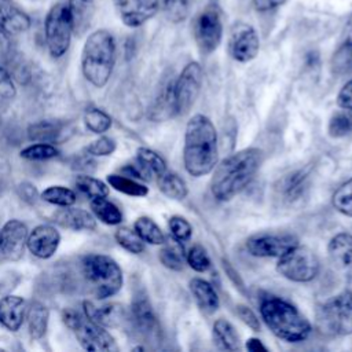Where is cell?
<instances>
[{"mask_svg": "<svg viewBox=\"0 0 352 352\" xmlns=\"http://www.w3.org/2000/svg\"><path fill=\"white\" fill-rule=\"evenodd\" d=\"M158 179V187L164 195H166L170 199H184L188 194V188L186 182L176 173L166 170L164 175H161Z\"/></svg>", "mask_w": 352, "mask_h": 352, "instance_id": "32", "label": "cell"}, {"mask_svg": "<svg viewBox=\"0 0 352 352\" xmlns=\"http://www.w3.org/2000/svg\"><path fill=\"white\" fill-rule=\"evenodd\" d=\"M158 257L164 267H166L172 271H182L183 265H184V260H186V254H184L182 242L172 238V241L169 243H166L160 250Z\"/></svg>", "mask_w": 352, "mask_h": 352, "instance_id": "34", "label": "cell"}, {"mask_svg": "<svg viewBox=\"0 0 352 352\" xmlns=\"http://www.w3.org/2000/svg\"><path fill=\"white\" fill-rule=\"evenodd\" d=\"M309 184V169H298L283 176L276 184V192L280 201L294 204L300 201Z\"/></svg>", "mask_w": 352, "mask_h": 352, "instance_id": "19", "label": "cell"}, {"mask_svg": "<svg viewBox=\"0 0 352 352\" xmlns=\"http://www.w3.org/2000/svg\"><path fill=\"white\" fill-rule=\"evenodd\" d=\"M263 161V151L257 147H248L239 150L219 165L210 180L212 195L221 202L232 199L253 180Z\"/></svg>", "mask_w": 352, "mask_h": 352, "instance_id": "1", "label": "cell"}, {"mask_svg": "<svg viewBox=\"0 0 352 352\" xmlns=\"http://www.w3.org/2000/svg\"><path fill=\"white\" fill-rule=\"evenodd\" d=\"M116 63V40L106 29L92 32L81 52V72L85 80L96 88H103Z\"/></svg>", "mask_w": 352, "mask_h": 352, "instance_id": "3", "label": "cell"}, {"mask_svg": "<svg viewBox=\"0 0 352 352\" xmlns=\"http://www.w3.org/2000/svg\"><path fill=\"white\" fill-rule=\"evenodd\" d=\"M260 50V40L256 29L248 23H236L230 36L228 51L232 59L241 63L254 59Z\"/></svg>", "mask_w": 352, "mask_h": 352, "instance_id": "13", "label": "cell"}, {"mask_svg": "<svg viewBox=\"0 0 352 352\" xmlns=\"http://www.w3.org/2000/svg\"><path fill=\"white\" fill-rule=\"evenodd\" d=\"M73 32V21L67 4H54L47 12L44 21L45 43L52 58H60L67 52Z\"/></svg>", "mask_w": 352, "mask_h": 352, "instance_id": "8", "label": "cell"}, {"mask_svg": "<svg viewBox=\"0 0 352 352\" xmlns=\"http://www.w3.org/2000/svg\"><path fill=\"white\" fill-rule=\"evenodd\" d=\"M67 8L73 21L74 32L82 33L94 16L95 0H69Z\"/></svg>", "mask_w": 352, "mask_h": 352, "instance_id": "29", "label": "cell"}, {"mask_svg": "<svg viewBox=\"0 0 352 352\" xmlns=\"http://www.w3.org/2000/svg\"><path fill=\"white\" fill-rule=\"evenodd\" d=\"M82 312L87 318L103 327H120L128 320V314L121 304H96L91 300L82 302Z\"/></svg>", "mask_w": 352, "mask_h": 352, "instance_id": "18", "label": "cell"}, {"mask_svg": "<svg viewBox=\"0 0 352 352\" xmlns=\"http://www.w3.org/2000/svg\"><path fill=\"white\" fill-rule=\"evenodd\" d=\"M107 183L114 190L129 197H146L148 194V187L125 175H109Z\"/></svg>", "mask_w": 352, "mask_h": 352, "instance_id": "35", "label": "cell"}, {"mask_svg": "<svg viewBox=\"0 0 352 352\" xmlns=\"http://www.w3.org/2000/svg\"><path fill=\"white\" fill-rule=\"evenodd\" d=\"M337 104L340 109L352 111V80L345 82L337 95Z\"/></svg>", "mask_w": 352, "mask_h": 352, "instance_id": "50", "label": "cell"}, {"mask_svg": "<svg viewBox=\"0 0 352 352\" xmlns=\"http://www.w3.org/2000/svg\"><path fill=\"white\" fill-rule=\"evenodd\" d=\"M26 301L21 296L8 294L0 300V324L8 331H18L26 316Z\"/></svg>", "mask_w": 352, "mask_h": 352, "instance_id": "22", "label": "cell"}, {"mask_svg": "<svg viewBox=\"0 0 352 352\" xmlns=\"http://www.w3.org/2000/svg\"><path fill=\"white\" fill-rule=\"evenodd\" d=\"M121 172L125 176L135 177V179H139V180H148L150 179V175L146 172V169L139 162H138V165H132V164L125 165L124 168H121Z\"/></svg>", "mask_w": 352, "mask_h": 352, "instance_id": "51", "label": "cell"}, {"mask_svg": "<svg viewBox=\"0 0 352 352\" xmlns=\"http://www.w3.org/2000/svg\"><path fill=\"white\" fill-rule=\"evenodd\" d=\"M30 23L29 15L14 0H0V29L14 36L26 32Z\"/></svg>", "mask_w": 352, "mask_h": 352, "instance_id": "20", "label": "cell"}, {"mask_svg": "<svg viewBox=\"0 0 352 352\" xmlns=\"http://www.w3.org/2000/svg\"><path fill=\"white\" fill-rule=\"evenodd\" d=\"M320 270L318 256L308 248L298 243L279 257L276 271L286 279L297 283L311 282Z\"/></svg>", "mask_w": 352, "mask_h": 352, "instance_id": "9", "label": "cell"}, {"mask_svg": "<svg viewBox=\"0 0 352 352\" xmlns=\"http://www.w3.org/2000/svg\"><path fill=\"white\" fill-rule=\"evenodd\" d=\"M252 1H253L254 8L258 12H267V11H271V10L285 4L286 0H252Z\"/></svg>", "mask_w": 352, "mask_h": 352, "instance_id": "53", "label": "cell"}, {"mask_svg": "<svg viewBox=\"0 0 352 352\" xmlns=\"http://www.w3.org/2000/svg\"><path fill=\"white\" fill-rule=\"evenodd\" d=\"M135 330L144 338L155 340L160 333V324L147 296L138 293L131 304L129 315Z\"/></svg>", "mask_w": 352, "mask_h": 352, "instance_id": "16", "label": "cell"}, {"mask_svg": "<svg viewBox=\"0 0 352 352\" xmlns=\"http://www.w3.org/2000/svg\"><path fill=\"white\" fill-rule=\"evenodd\" d=\"M16 95V88L11 73L6 66L0 63V98L14 99Z\"/></svg>", "mask_w": 352, "mask_h": 352, "instance_id": "48", "label": "cell"}, {"mask_svg": "<svg viewBox=\"0 0 352 352\" xmlns=\"http://www.w3.org/2000/svg\"><path fill=\"white\" fill-rule=\"evenodd\" d=\"M62 319L84 349L96 352L118 351L114 337L106 330V327L87 318L84 312L81 314L73 308H66L62 314Z\"/></svg>", "mask_w": 352, "mask_h": 352, "instance_id": "7", "label": "cell"}, {"mask_svg": "<svg viewBox=\"0 0 352 352\" xmlns=\"http://www.w3.org/2000/svg\"><path fill=\"white\" fill-rule=\"evenodd\" d=\"M202 85V67L198 62H190L184 66L177 80H175V98L177 113L186 114L195 103Z\"/></svg>", "mask_w": 352, "mask_h": 352, "instance_id": "11", "label": "cell"}, {"mask_svg": "<svg viewBox=\"0 0 352 352\" xmlns=\"http://www.w3.org/2000/svg\"><path fill=\"white\" fill-rule=\"evenodd\" d=\"M60 243L59 231L51 224H38L28 234L26 248L37 258L47 260L55 254Z\"/></svg>", "mask_w": 352, "mask_h": 352, "instance_id": "17", "label": "cell"}, {"mask_svg": "<svg viewBox=\"0 0 352 352\" xmlns=\"http://www.w3.org/2000/svg\"><path fill=\"white\" fill-rule=\"evenodd\" d=\"M89 206H91V210H92L94 216L98 220H100L103 224H107V226L121 224L122 212L120 210V208L114 202L106 199V197L91 199Z\"/></svg>", "mask_w": 352, "mask_h": 352, "instance_id": "30", "label": "cell"}, {"mask_svg": "<svg viewBox=\"0 0 352 352\" xmlns=\"http://www.w3.org/2000/svg\"><path fill=\"white\" fill-rule=\"evenodd\" d=\"M52 219L58 226L73 231H94L96 228L95 216L81 208L63 206L54 213Z\"/></svg>", "mask_w": 352, "mask_h": 352, "instance_id": "21", "label": "cell"}, {"mask_svg": "<svg viewBox=\"0 0 352 352\" xmlns=\"http://www.w3.org/2000/svg\"><path fill=\"white\" fill-rule=\"evenodd\" d=\"M18 194H19V197H21L23 201H26L28 204H34L36 199H37V197H38L36 187H34L32 183H28V182L19 184V187H18Z\"/></svg>", "mask_w": 352, "mask_h": 352, "instance_id": "52", "label": "cell"}, {"mask_svg": "<svg viewBox=\"0 0 352 352\" xmlns=\"http://www.w3.org/2000/svg\"><path fill=\"white\" fill-rule=\"evenodd\" d=\"M116 241L121 248L132 254H139L144 250V242L138 235V232L129 227H120L114 234Z\"/></svg>", "mask_w": 352, "mask_h": 352, "instance_id": "43", "label": "cell"}, {"mask_svg": "<svg viewBox=\"0 0 352 352\" xmlns=\"http://www.w3.org/2000/svg\"><path fill=\"white\" fill-rule=\"evenodd\" d=\"M74 184H76L77 190L89 199L102 198V197L109 195L107 184L94 176H89V175H78L74 180Z\"/></svg>", "mask_w": 352, "mask_h": 352, "instance_id": "37", "label": "cell"}, {"mask_svg": "<svg viewBox=\"0 0 352 352\" xmlns=\"http://www.w3.org/2000/svg\"><path fill=\"white\" fill-rule=\"evenodd\" d=\"M260 315L267 327L287 342H301L312 331L308 319L294 305L279 297H265L260 304Z\"/></svg>", "mask_w": 352, "mask_h": 352, "instance_id": "4", "label": "cell"}, {"mask_svg": "<svg viewBox=\"0 0 352 352\" xmlns=\"http://www.w3.org/2000/svg\"><path fill=\"white\" fill-rule=\"evenodd\" d=\"M217 132L213 122L204 114L192 116L184 132L183 162L186 170L201 177L210 173L217 165Z\"/></svg>", "mask_w": 352, "mask_h": 352, "instance_id": "2", "label": "cell"}, {"mask_svg": "<svg viewBox=\"0 0 352 352\" xmlns=\"http://www.w3.org/2000/svg\"><path fill=\"white\" fill-rule=\"evenodd\" d=\"M136 158H138V162L146 169V172L150 176L154 175L155 177H160L168 170L164 158L151 148L139 147L136 151Z\"/></svg>", "mask_w": 352, "mask_h": 352, "instance_id": "36", "label": "cell"}, {"mask_svg": "<svg viewBox=\"0 0 352 352\" xmlns=\"http://www.w3.org/2000/svg\"><path fill=\"white\" fill-rule=\"evenodd\" d=\"M19 155L29 161H47L59 155V150L51 143L36 142L34 144L22 148Z\"/></svg>", "mask_w": 352, "mask_h": 352, "instance_id": "42", "label": "cell"}, {"mask_svg": "<svg viewBox=\"0 0 352 352\" xmlns=\"http://www.w3.org/2000/svg\"><path fill=\"white\" fill-rule=\"evenodd\" d=\"M176 114L179 113L175 98V80H169L153 102L148 110V117L153 121H166Z\"/></svg>", "mask_w": 352, "mask_h": 352, "instance_id": "23", "label": "cell"}, {"mask_svg": "<svg viewBox=\"0 0 352 352\" xmlns=\"http://www.w3.org/2000/svg\"><path fill=\"white\" fill-rule=\"evenodd\" d=\"M194 0H162V8L170 22L184 21L192 8Z\"/></svg>", "mask_w": 352, "mask_h": 352, "instance_id": "44", "label": "cell"}, {"mask_svg": "<svg viewBox=\"0 0 352 352\" xmlns=\"http://www.w3.org/2000/svg\"><path fill=\"white\" fill-rule=\"evenodd\" d=\"M160 1L161 0H113V4L124 25L139 28L157 14Z\"/></svg>", "mask_w": 352, "mask_h": 352, "instance_id": "14", "label": "cell"}, {"mask_svg": "<svg viewBox=\"0 0 352 352\" xmlns=\"http://www.w3.org/2000/svg\"><path fill=\"white\" fill-rule=\"evenodd\" d=\"M29 230L18 219L6 221L0 230V260L16 261L23 256Z\"/></svg>", "mask_w": 352, "mask_h": 352, "instance_id": "12", "label": "cell"}, {"mask_svg": "<svg viewBox=\"0 0 352 352\" xmlns=\"http://www.w3.org/2000/svg\"><path fill=\"white\" fill-rule=\"evenodd\" d=\"M327 253L331 263L340 270L352 268V234L338 232L336 234L329 245Z\"/></svg>", "mask_w": 352, "mask_h": 352, "instance_id": "24", "label": "cell"}, {"mask_svg": "<svg viewBox=\"0 0 352 352\" xmlns=\"http://www.w3.org/2000/svg\"><path fill=\"white\" fill-rule=\"evenodd\" d=\"M236 315L238 318L248 326L250 327L253 331H258L260 330V320L257 318V315L246 305H238L236 307Z\"/></svg>", "mask_w": 352, "mask_h": 352, "instance_id": "49", "label": "cell"}, {"mask_svg": "<svg viewBox=\"0 0 352 352\" xmlns=\"http://www.w3.org/2000/svg\"><path fill=\"white\" fill-rule=\"evenodd\" d=\"M82 275L98 300L116 296L124 283L122 270L118 263L106 254L91 253L81 260Z\"/></svg>", "mask_w": 352, "mask_h": 352, "instance_id": "5", "label": "cell"}, {"mask_svg": "<svg viewBox=\"0 0 352 352\" xmlns=\"http://www.w3.org/2000/svg\"><path fill=\"white\" fill-rule=\"evenodd\" d=\"M187 264L197 272H206L210 268V258L201 245H194L186 254Z\"/></svg>", "mask_w": 352, "mask_h": 352, "instance_id": "45", "label": "cell"}, {"mask_svg": "<svg viewBox=\"0 0 352 352\" xmlns=\"http://www.w3.org/2000/svg\"><path fill=\"white\" fill-rule=\"evenodd\" d=\"M213 342L219 349L223 351H238L241 348L239 336L235 327L226 319L220 318L213 323L212 329Z\"/></svg>", "mask_w": 352, "mask_h": 352, "instance_id": "28", "label": "cell"}, {"mask_svg": "<svg viewBox=\"0 0 352 352\" xmlns=\"http://www.w3.org/2000/svg\"><path fill=\"white\" fill-rule=\"evenodd\" d=\"M331 204L337 212L352 217V177L340 184V187L334 191Z\"/></svg>", "mask_w": 352, "mask_h": 352, "instance_id": "40", "label": "cell"}, {"mask_svg": "<svg viewBox=\"0 0 352 352\" xmlns=\"http://www.w3.org/2000/svg\"><path fill=\"white\" fill-rule=\"evenodd\" d=\"M329 136L338 139L352 133V111L349 110H338L333 113L327 125Z\"/></svg>", "mask_w": 352, "mask_h": 352, "instance_id": "39", "label": "cell"}, {"mask_svg": "<svg viewBox=\"0 0 352 352\" xmlns=\"http://www.w3.org/2000/svg\"><path fill=\"white\" fill-rule=\"evenodd\" d=\"M188 286L195 302L198 304L202 312L213 314L214 311H217L220 301L214 287L208 280L202 278H192Z\"/></svg>", "mask_w": 352, "mask_h": 352, "instance_id": "25", "label": "cell"}, {"mask_svg": "<svg viewBox=\"0 0 352 352\" xmlns=\"http://www.w3.org/2000/svg\"><path fill=\"white\" fill-rule=\"evenodd\" d=\"M133 230L146 243L164 245L166 242L162 230L151 217H147V216L138 217L133 223Z\"/></svg>", "mask_w": 352, "mask_h": 352, "instance_id": "33", "label": "cell"}, {"mask_svg": "<svg viewBox=\"0 0 352 352\" xmlns=\"http://www.w3.org/2000/svg\"><path fill=\"white\" fill-rule=\"evenodd\" d=\"M169 231L172 234V238L179 241V242H187L190 241L191 235H192V227L188 223V220H186L182 216H172L169 219Z\"/></svg>", "mask_w": 352, "mask_h": 352, "instance_id": "46", "label": "cell"}, {"mask_svg": "<svg viewBox=\"0 0 352 352\" xmlns=\"http://www.w3.org/2000/svg\"><path fill=\"white\" fill-rule=\"evenodd\" d=\"M40 198L55 206H73L77 202V194L65 186H50L41 194Z\"/></svg>", "mask_w": 352, "mask_h": 352, "instance_id": "38", "label": "cell"}, {"mask_svg": "<svg viewBox=\"0 0 352 352\" xmlns=\"http://www.w3.org/2000/svg\"><path fill=\"white\" fill-rule=\"evenodd\" d=\"M192 34L204 55H209L217 50L223 38V22L220 10L216 6H208L195 16Z\"/></svg>", "mask_w": 352, "mask_h": 352, "instance_id": "10", "label": "cell"}, {"mask_svg": "<svg viewBox=\"0 0 352 352\" xmlns=\"http://www.w3.org/2000/svg\"><path fill=\"white\" fill-rule=\"evenodd\" d=\"M84 122L91 132L98 135L107 132L113 124L111 117L106 111L96 107H89L85 110Z\"/></svg>", "mask_w": 352, "mask_h": 352, "instance_id": "41", "label": "cell"}, {"mask_svg": "<svg viewBox=\"0 0 352 352\" xmlns=\"http://www.w3.org/2000/svg\"><path fill=\"white\" fill-rule=\"evenodd\" d=\"M316 327L331 337L352 334V292L345 290L324 301L316 309Z\"/></svg>", "mask_w": 352, "mask_h": 352, "instance_id": "6", "label": "cell"}, {"mask_svg": "<svg viewBox=\"0 0 352 352\" xmlns=\"http://www.w3.org/2000/svg\"><path fill=\"white\" fill-rule=\"evenodd\" d=\"M334 73L344 74L352 70V14L349 15L342 33V41L331 59Z\"/></svg>", "mask_w": 352, "mask_h": 352, "instance_id": "27", "label": "cell"}, {"mask_svg": "<svg viewBox=\"0 0 352 352\" xmlns=\"http://www.w3.org/2000/svg\"><path fill=\"white\" fill-rule=\"evenodd\" d=\"M60 131H62V124L59 121L41 120L29 125L28 136L33 142L52 143L58 139Z\"/></svg>", "mask_w": 352, "mask_h": 352, "instance_id": "31", "label": "cell"}, {"mask_svg": "<svg viewBox=\"0 0 352 352\" xmlns=\"http://www.w3.org/2000/svg\"><path fill=\"white\" fill-rule=\"evenodd\" d=\"M117 143L109 136H100L87 146V153L94 157H106L114 153Z\"/></svg>", "mask_w": 352, "mask_h": 352, "instance_id": "47", "label": "cell"}, {"mask_svg": "<svg viewBox=\"0 0 352 352\" xmlns=\"http://www.w3.org/2000/svg\"><path fill=\"white\" fill-rule=\"evenodd\" d=\"M26 322L28 331L32 340H40L44 337L48 329L50 311L41 301H32L26 307Z\"/></svg>", "mask_w": 352, "mask_h": 352, "instance_id": "26", "label": "cell"}, {"mask_svg": "<svg viewBox=\"0 0 352 352\" xmlns=\"http://www.w3.org/2000/svg\"><path fill=\"white\" fill-rule=\"evenodd\" d=\"M245 346L250 352H267V346L258 338H249Z\"/></svg>", "mask_w": 352, "mask_h": 352, "instance_id": "54", "label": "cell"}, {"mask_svg": "<svg viewBox=\"0 0 352 352\" xmlns=\"http://www.w3.org/2000/svg\"><path fill=\"white\" fill-rule=\"evenodd\" d=\"M297 245L296 238L290 235L261 234L248 239L246 249L254 257H280Z\"/></svg>", "mask_w": 352, "mask_h": 352, "instance_id": "15", "label": "cell"}]
</instances>
